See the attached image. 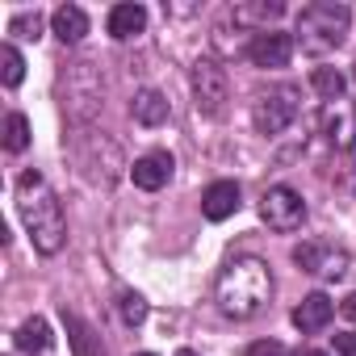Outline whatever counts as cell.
<instances>
[{
	"label": "cell",
	"mask_w": 356,
	"mask_h": 356,
	"mask_svg": "<svg viewBox=\"0 0 356 356\" xmlns=\"http://www.w3.org/2000/svg\"><path fill=\"white\" fill-rule=\"evenodd\" d=\"M273 298V273L256 256H235L214 285V302L227 318H256Z\"/></svg>",
	"instance_id": "obj_1"
},
{
	"label": "cell",
	"mask_w": 356,
	"mask_h": 356,
	"mask_svg": "<svg viewBox=\"0 0 356 356\" xmlns=\"http://www.w3.org/2000/svg\"><path fill=\"white\" fill-rule=\"evenodd\" d=\"M17 214L34 239V248L42 256H55L67 239V218H63V206L59 197L47 189L42 181V172H26L22 181H17Z\"/></svg>",
	"instance_id": "obj_2"
},
{
	"label": "cell",
	"mask_w": 356,
	"mask_h": 356,
	"mask_svg": "<svg viewBox=\"0 0 356 356\" xmlns=\"http://www.w3.org/2000/svg\"><path fill=\"white\" fill-rule=\"evenodd\" d=\"M352 26V9L348 5H331V0H318V5H306L298 13V42L306 51H335L343 42Z\"/></svg>",
	"instance_id": "obj_3"
},
{
	"label": "cell",
	"mask_w": 356,
	"mask_h": 356,
	"mask_svg": "<svg viewBox=\"0 0 356 356\" xmlns=\"http://www.w3.org/2000/svg\"><path fill=\"white\" fill-rule=\"evenodd\" d=\"M298 88L293 84H281V88H273V92H264L256 105H252V122H256V130L260 134H281L293 118H298Z\"/></svg>",
	"instance_id": "obj_4"
},
{
	"label": "cell",
	"mask_w": 356,
	"mask_h": 356,
	"mask_svg": "<svg viewBox=\"0 0 356 356\" xmlns=\"http://www.w3.org/2000/svg\"><path fill=\"white\" fill-rule=\"evenodd\" d=\"M260 218H264L268 231L289 235V231H298V227L306 222V202H302L289 185H273V189L260 197Z\"/></svg>",
	"instance_id": "obj_5"
},
{
	"label": "cell",
	"mask_w": 356,
	"mask_h": 356,
	"mask_svg": "<svg viewBox=\"0 0 356 356\" xmlns=\"http://www.w3.org/2000/svg\"><path fill=\"white\" fill-rule=\"evenodd\" d=\"M293 264L310 277H323V281H339L348 273V252L335 248V243H298L293 248Z\"/></svg>",
	"instance_id": "obj_6"
},
{
	"label": "cell",
	"mask_w": 356,
	"mask_h": 356,
	"mask_svg": "<svg viewBox=\"0 0 356 356\" xmlns=\"http://www.w3.org/2000/svg\"><path fill=\"white\" fill-rule=\"evenodd\" d=\"M193 97H197V109L206 118H218L227 97H231V84H227V72L214 63V59H202L193 67Z\"/></svg>",
	"instance_id": "obj_7"
},
{
	"label": "cell",
	"mask_w": 356,
	"mask_h": 356,
	"mask_svg": "<svg viewBox=\"0 0 356 356\" xmlns=\"http://www.w3.org/2000/svg\"><path fill=\"white\" fill-rule=\"evenodd\" d=\"M323 134L331 138V147L352 151L356 147V105L352 101H331L323 109Z\"/></svg>",
	"instance_id": "obj_8"
},
{
	"label": "cell",
	"mask_w": 356,
	"mask_h": 356,
	"mask_svg": "<svg viewBox=\"0 0 356 356\" xmlns=\"http://www.w3.org/2000/svg\"><path fill=\"white\" fill-rule=\"evenodd\" d=\"M248 59L256 63V67H285L289 59H293V38L289 34H281V30H268V34H256L252 38V47H248Z\"/></svg>",
	"instance_id": "obj_9"
},
{
	"label": "cell",
	"mask_w": 356,
	"mask_h": 356,
	"mask_svg": "<svg viewBox=\"0 0 356 356\" xmlns=\"http://www.w3.org/2000/svg\"><path fill=\"white\" fill-rule=\"evenodd\" d=\"M130 181H134L138 189H147V193L163 189V185L172 181V155H168V151H147V155H138L134 168H130Z\"/></svg>",
	"instance_id": "obj_10"
},
{
	"label": "cell",
	"mask_w": 356,
	"mask_h": 356,
	"mask_svg": "<svg viewBox=\"0 0 356 356\" xmlns=\"http://www.w3.org/2000/svg\"><path fill=\"white\" fill-rule=\"evenodd\" d=\"M331 314H335L331 298L314 289V293H306V298L293 306V327H298V331H306V335H314V331H323V327L331 323Z\"/></svg>",
	"instance_id": "obj_11"
},
{
	"label": "cell",
	"mask_w": 356,
	"mask_h": 356,
	"mask_svg": "<svg viewBox=\"0 0 356 356\" xmlns=\"http://www.w3.org/2000/svg\"><path fill=\"white\" fill-rule=\"evenodd\" d=\"M235 210H239V185H235V181H214V185L202 193V214H206L210 222H227Z\"/></svg>",
	"instance_id": "obj_12"
},
{
	"label": "cell",
	"mask_w": 356,
	"mask_h": 356,
	"mask_svg": "<svg viewBox=\"0 0 356 356\" xmlns=\"http://www.w3.org/2000/svg\"><path fill=\"white\" fill-rule=\"evenodd\" d=\"M51 30H55L59 42H80L88 34V13L80 5H63V9L51 13Z\"/></svg>",
	"instance_id": "obj_13"
},
{
	"label": "cell",
	"mask_w": 356,
	"mask_h": 356,
	"mask_svg": "<svg viewBox=\"0 0 356 356\" xmlns=\"http://www.w3.org/2000/svg\"><path fill=\"white\" fill-rule=\"evenodd\" d=\"M143 30H147V9L143 5H113L109 9V34L118 42H126V38H134Z\"/></svg>",
	"instance_id": "obj_14"
},
{
	"label": "cell",
	"mask_w": 356,
	"mask_h": 356,
	"mask_svg": "<svg viewBox=\"0 0 356 356\" xmlns=\"http://www.w3.org/2000/svg\"><path fill=\"white\" fill-rule=\"evenodd\" d=\"M63 327H67V339H72V352H76V356H105L101 335H97L80 314H67V310H63Z\"/></svg>",
	"instance_id": "obj_15"
},
{
	"label": "cell",
	"mask_w": 356,
	"mask_h": 356,
	"mask_svg": "<svg viewBox=\"0 0 356 356\" xmlns=\"http://www.w3.org/2000/svg\"><path fill=\"white\" fill-rule=\"evenodd\" d=\"M130 113L138 126H159V122H168V97L159 88H143V92H134Z\"/></svg>",
	"instance_id": "obj_16"
},
{
	"label": "cell",
	"mask_w": 356,
	"mask_h": 356,
	"mask_svg": "<svg viewBox=\"0 0 356 356\" xmlns=\"http://www.w3.org/2000/svg\"><path fill=\"white\" fill-rule=\"evenodd\" d=\"M17 348L22 352H47L51 343H55V335H51V323L47 318H26L22 327H17Z\"/></svg>",
	"instance_id": "obj_17"
},
{
	"label": "cell",
	"mask_w": 356,
	"mask_h": 356,
	"mask_svg": "<svg viewBox=\"0 0 356 356\" xmlns=\"http://www.w3.org/2000/svg\"><path fill=\"white\" fill-rule=\"evenodd\" d=\"M281 13H285L281 0H273V5H268V0H260V5H239L235 9V22L239 26H260V34H268V22H277Z\"/></svg>",
	"instance_id": "obj_18"
},
{
	"label": "cell",
	"mask_w": 356,
	"mask_h": 356,
	"mask_svg": "<svg viewBox=\"0 0 356 356\" xmlns=\"http://www.w3.org/2000/svg\"><path fill=\"white\" fill-rule=\"evenodd\" d=\"M343 88H348V80L335 72V67H314V92L331 105V101H343Z\"/></svg>",
	"instance_id": "obj_19"
},
{
	"label": "cell",
	"mask_w": 356,
	"mask_h": 356,
	"mask_svg": "<svg viewBox=\"0 0 356 356\" xmlns=\"http://www.w3.org/2000/svg\"><path fill=\"white\" fill-rule=\"evenodd\" d=\"M22 76H26V59L17 55V47H13V42H5V47H0V80H5L9 88H17V84H22Z\"/></svg>",
	"instance_id": "obj_20"
},
{
	"label": "cell",
	"mask_w": 356,
	"mask_h": 356,
	"mask_svg": "<svg viewBox=\"0 0 356 356\" xmlns=\"http://www.w3.org/2000/svg\"><path fill=\"white\" fill-rule=\"evenodd\" d=\"M5 147L13 155L30 147V122H26V113H9V122H5Z\"/></svg>",
	"instance_id": "obj_21"
},
{
	"label": "cell",
	"mask_w": 356,
	"mask_h": 356,
	"mask_svg": "<svg viewBox=\"0 0 356 356\" xmlns=\"http://www.w3.org/2000/svg\"><path fill=\"white\" fill-rule=\"evenodd\" d=\"M118 314H122L126 327H138V323L147 318V302H143L138 293H122V298H118Z\"/></svg>",
	"instance_id": "obj_22"
},
{
	"label": "cell",
	"mask_w": 356,
	"mask_h": 356,
	"mask_svg": "<svg viewBox=\"0 0 356 356\" xmlns=\"http://www.w3.org/2000/svg\"><path fill=\"white\" fill-rule=\"evenodd\" d=\"M9 34H17V38H38V34H42V17H38V13L13 17V22H9Z\"/></svg>",
	"instance_id": "obj_23"
},
{
	"label": "cell",
	"mask_w": 356,
	"mask_h": 356,
	"mask_svg": "<svg viewBox=\"0 0 356 356\" xmlns=\"http://www.w3.org/2000/svg\"><path fill=\"white\" fill-rule=\"evenodd\" d=\"M243 356H285V348H281L277 339H260V343H252Z\"/></svg>",
	"instance_id": "obj_24"
},
{
	"label": "cell",
	"mask_w": 356,
	"mask_h": 356,
	"mask_svg": "<svg viewBox=\"0 0 356 356\" xmlns=\"http://www.w3.org/2000/svg\"><path fill=\"white\" fill-rule=\"evenodd\" d=\"M335 356H356V335L339 331V335H335Z\"/></svg>",
	"instance_id": "obj_25"
},
{
	"label": "cell",
	"mask_w": 356,
	"mask_h": 356,
	"mask_svg": "<svg viewBox=\"0 0 356 356\" xmlns=\"http://www.w3.org/2000/svg\"><path fill=\"white\" fill-rule=\"evenodd\" d=\"M339 310H343V314H348V318H352V323H356V293H348V298H343V306H339Z\"/></svg>",
	"instance_id": "obj_26"
},
{
	"label": "cell",
	"mask_w": 356,
	"mask_h": 356,
	"mask_svg": "<svg viewBox=\"0 0 356 356\" xmlns=\"http://www.w3.org/2000/svg\"><path fill=\"white\" fill-rule=\"evenodd\" d=\"M176 356H197V352H193V348H181V352H176Z\"/></svg>",
	"instance_id": "obj_27"
},
{
	"label": "cell",
	"mask_w": 356,
	"mask_h": 356,
	"mask_svg": "<svg viewBox=\"0 0 356 356\" xmlns=\"http://www.w3.org/2000/svg\"><path fill=\"white\" fill-rule=\"evenodd\" d=\"M306 356H323V352H306Z\"/></svg>",
	"instance_id": "obj_28"
},
{
	"label": "cell",
	"mask_w": 356,
	"mask_h": 356,
	"mask_svg": "<svg viewBox=\"0 0 356 356\" xmlns=\"http://www.w3.org/2000/svg\"><path fill=\"white\" fill-rule=\"evenodd\" d=\"M138 356H155V352H138Z\"/></svg>",
	"instance_id": "obj_29"
}]
</instances>
